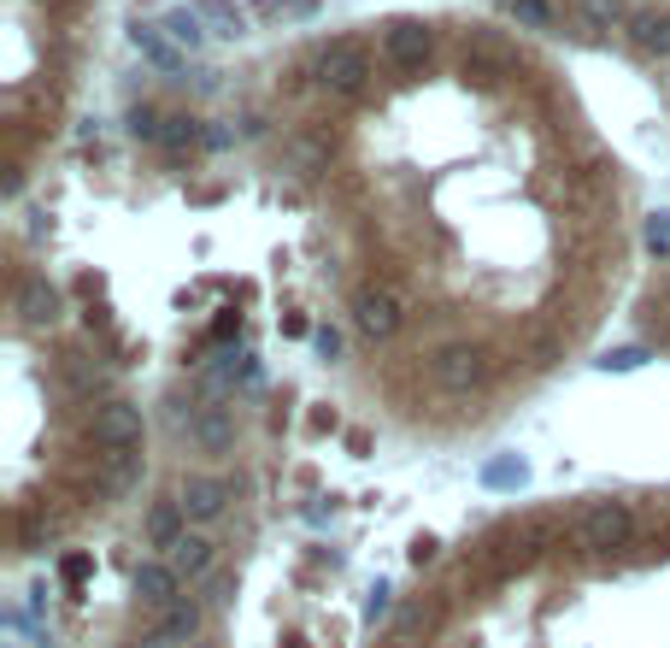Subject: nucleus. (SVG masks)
<instances>
[{
  "label": "nucleus",
  "instance_id": "9d476101",
  "mask_svg": "<svg viewBox=\"0 0 670 648\" xmlns=\"http://www.w3.org/2000/svg\"><path fill=\"white\" fill-rule=\"evenodd\" d=\"M177 589H183V572L171 566V560H141V566H136V596L148 601V608L165 613L171 601H183Z\"/></svg>",
  "mask_w": 670,
  "mask_h": 648
},
{
  "label": "nucleus",
  "instance_id": "ddd939ff",
  "mask_svg": "<svg viewBox=\"0 0 670 648\" xmlns=\"http://www.w3.org/2000/svg\"><path fill=\"white\" fill-rule=\"evenodd\" d=\"M195 631H200V608L183 596V601H171V608H165V619H159V631H153V648L188 643V637H195Z\"/></svg>",
  "mask_w": 670,
  "mask_h": 648
},
{
  "label": "nucleus",
  "instance_id": "9b49d317",
  "mask_svg": "<svg viewBox=\"0 0 670 648\" xmlns=\"http://www.w3.org/2000/svg\"><path fill=\"white\" fill-rule=\"evenodd\" d=\"M188 442H195L200 454H224L229 442H236V413L229 407H200L195 419H188Z\"/></svg>",
  "mask_w": 670,
  "mask_h": 648
},
{
  "label": "nucleus",
  "instance_id": "f3484780",
  "mask_svg": "<svg viewBox=\"0 0 670 648\" xmlns=\"http://www.w3.org/2000/svg\"><path fill=\"white\" fill-rule=\"evenodd\" d=\"M171 566H177L183 578H207V572H212V542L188 530V537L177 542V549H171Z\"/></svg>",
  "mask_w": 670,
  "mask_h": 648
},
{
  "label": "nucleus",
  "instance_id": "20e7f679",
  "mask_svg": "<svg viewBox=\"0 0 670 648\" xmlns=\"http://www.w3.org/2000/svg\"><path fill=\"white\" fill-rule=\"evenodd\" d=\"M400 325H406V307H400V295L388 290V283H365V290H353V330L365 342L400 337Z\"/></svg>",
  "mask_w": 670,
  "mask_h": 648
},
{
  "label": "nucleus",
  "instance_id": "2f4dec72",
  "mask_svg": "<svg viewBox=\"0 0 670 648\" xmlns=\"http://www.w3.org/2000/svg\"><path fill=\"white\" fill-rule=\"evenodd\" d=\"M659 301H665V307H670V278H665V290H659Z\"/></svg>",
  "mask_w": 670,
  "mask_h": 648
},
{
  "label": "nucleus",
  "instance_id": "b1692460",
  "mask_svg": "<svg viewBox=\"0 0 670 648\" xmlns=\"http://www.w3.org/2000/svg\"><path fill=\"white\" fill-rule=\"evenodd\" d=\"M65 383L77 389V395H95V389H100V366H89V359L71 354V359H65Z\"/></svg>",
  "mask_w": 670,
  "mask_h": 648
},
{
  "label": "nucleus",
  "instance_id": "6e6552de",
  "mask_svg": "<svg viewBox=\"0 0 670 648\" xmlns=\"http://www.w3.org/2000/svg\"><path fill=\"white\" fill-rule=\"evenodd\" d=\"M129 41H136V53H141V60H148V65L159 71V77H177V71H188L183 48L171 41L165 24H136V30H129Z\"/></svg>",
  "mask_w": 670,
  "mask_h": 648
},
{
  "label": "nucleus",
  "instance_id": "6ab92c4d",
  "mask_svg": "<svg viewBox=\"0 0 670 648\" xmlns=\"http://www.w3.org/2000/svg\"><path fill=\"white\" fill-rule=\"evenodd\" d=\"M559 525H564L559 513H523L518 525H512V537L523 542V549H547V542L559 537Z\"/></svg>",
  "mask_w": 670,
  "mask_h": 648
},
{
  "label": "nucleus",
  "instance_id": "423d86ee",
  "mask_svg": "<svg viewBox=\"0 0 670 648\" xmlns=\"http://www.w3.org/2000/svg\"><path fill=\"white\" fill-rule=\"evenodd\" d=\"M89 437H95L100 454L107 449H141V407L136 401H107V407L89 419Z\"/></svg>",
  "mask_w": 670,
  "mask_h": 648
},
{
  "label": "nucleus",
  "instance_id": "5701e85b",
  "mask_svg": "<svg viewBox=\"0 0 670 648\" xmlns=\"http://www.w3.org/2000/svg\"><path fill=\"white\" fill-rule=\"evenodd\" d=\"M129 136L136 142H165V119H159V107H148V100H141V107H129Z\"/></svg>",
  "mask_w": 670,
  "mask_h": 648
},
{
  "label": "nucleus",
  "instance_id": "bb28decb",
  "mask_svg": "<svg viewBox=\"0 0 670 648\" xmlns=\"http://www.w3.org/2000/svg\"><path fill=\"white\" fill-rule=\"evenodd\" d=\"M435 554H442V542H435L430 530H418L412 549H406V560H412V566H435Z\"/></svg>",
  "mask_w": 670,
  "mask_h": 648
},
{
  "label": "nucleus",
  "instance_id": "f257e3e1",
  "mask_svg": "<svg viewBox=\"0 0 670 648\" xmlns=\"http://www.w3.org/2000/svg\"><path fill=\"white\" fill-rule=\"evenodd\" d=\"M424 378L442 389V395H476V389H488V354L471 349V342H447V349L424 354Z\"/></svg>",
  "mask_w": 670,
  "mask_h": 648
},
{
  "label": "nucleus",
  "instance_id": "c85d7f7f",
  "mask_svg": "<svg viewBox=\"0 0 670 648\" xmlns=\"http://www.w3.org/2000/svg\"><path fill=\"white\" fill-rule=\"evenodd\" d=\"M312 349L324 354V359H342V330H335V325H318V330H312Z\"/></svg>",
  "mask_w": 670,
  "mask_h": 648
},
{
  "label": "nucleus",
  "instance_id": "4468645a",
  "mask_svg": "<svg viewBox=\"0 0 670 648\" xmlns=\"http://www.w3.org/2000/svg\"><path fill=\"white\" fill-rule=\"evenodd\" d=\"M12 307H18L30 325H53V313H60V295H53L41 278H24V283H18V301H12Z\"/></svg>",
  "mask_w": 670,
  "mask_h": 648
},
{
  "label": "nucleus",
  "instance_id": "c756f323",
  "mask_svg": "<svg viewBox=\"0 0 670 648\" xmlns=\"http://www.w3.org/2000/svg\"><path fill=\"white\" fill-rule=\"evenodd\" d=\"M89 572H95V560H89V554H65V560H60V578H65V584H83Z\"/></svg>",
  "mask_w": 670,
  "mask_h": 648
},
{
  "label": "nucleus",
  "instance_id": "412c9836",
  "mask_svg": "<svg viewBox=\"0 0 670 648\" xmlns=\"http://www.w3.org/2000/svg\"><path fill=\"white\" fill-rule=\"evenodd\" d=\"M483 484L488 489H523V484H530V466H523L518 454H500V460H488V466H483Z\"/></svg>",
  "mask_w": 670,
  "mask_h": 648
},
{
  "label": "nucleus",
  "instance_id": "dca6fc26",
  "mask_svg": "<svg viewBox=\"0 0 670 648\" xmlns=\"http://www.w3.org/2000/svg\"><path fill=\"white\" fill-rule=\"evenodd\" d=\"M576 24L582 30H618V24H630V7L623 0H576Z\"/></svg>",
  "mask_w": 670,
  "mask_h": 648
},
{
  "label": "nucleus",
  "instance_id": "393cba45",
  "mask_svg": "<svg viewBox=\"0 0 670 648\" xmlns=\"http://www.w3.org/2000/svg\"><path fill=\"white\" fill-rule=\"evenodd\" d=\"M647 248L659 259H670V212H653L647 219Z\"/></svg>",
  "mask_w": 670,
  "mask_h": 648
},
{
  "label": "nucleus",
  "instance_id": "7ed1b4c3",
  "mask_svg": "<svg viewBox=\"0 0 670 648\" xmlns=\"http://www.w3.org/2000/svg\"><path fill=\"white\" fill-rule=\"evenodd\" d=\"M318 83H324L330 95H365L371 83V48L353 36H335L318 48Z\"/></svg>",
  "mask_w": 670,
  "mask_h": 648
},
{
  "label": "nucleus",
  "instance_id": "7c9ffc66",
  "mask_svg": "<svg viewBox=\"0 0 670 648\" xmlns=\"http://www.w3.org/2000/svg\"><path fill=\"white\" fill-rule=\"evenodd\" d=\"M371 449V430H347V454H365Z\"/></svg>",
  "mask_w": 670,
  "mask_h": 648
},
{
  "label": "nucleus",
  "instance_id": "f8f14e48",
  "mask_svg": "<svg viewBox=\"0 0 670 648\" xmlns=\"http://www.w3.org/2000/svg\"><path fill=\"white\" fill-rule=\"evenodd\" d=\"M630 41H635L641 53H659V60H670V12H659V7L630 12Z\"/></svg>",
  "mask_w": 670,
  "mask_h": 648
},
{
  "label": "nucleus",
  "instance_id": "cd10ccee",
  "mask_svg": "<svg viewBox=\"0 0 670 648\" xmlns=\"http://www.w3.org/2000/svg\"><path fill=\"white\" fill-rule=\"evenodd\" d=\"M641 359H647V349H635V342H630V349H611V354L600 359V366H606V371H635Z\"/></svg>",
  "mask_w": 670,
  "mask_h": 648
},
{
  "label": "nucleus",
  "instance_id": "2eb2a0df",
  "mask_svg": "<svg viewBox=\"0 0 670 648\" xmlns=\"http://www.w3.org/2000/svg\"><path fill=\"white\" fill-rule=\"evenodd\" d=\"M200 142H212V130L200 119H188V112H177V119H165V142H159V148L165 154H195Z\"/></svg>",
  "mask_w": 670,
  "mask_h": 648
},
{
  "label": "nucleus",
  "instance_id": "f03ea898",
  "mask_svg": "<svg viewBox=\"0 0 670 648\" xmlns=\"http://www.w3.org/2000/svg\"><path fill=\"white\" fill-rule=\"evenodd\" d=\"M635 530V513L630 501H582L571 513V537L582 542L588 554H606V549H623Z\"/></svg>",
  "mask_w": 670,
  "mask_h": 648
},
{
  "label": "nucleus",
  "instance_id": "4be33fe9",
  "mask_svg": "<svg viewBox=\"0 0 670 648\" xmlns=\"http://www.w3.org/2000/svg\"><path fill=\"white\" fill-rule=\"evenodd\" d=\"M200 19L212 24V36H241L247 30V19L229 7V0H200Z\"/></svg>",
  "mask_w": 670,
  "mask_h": 648
},
{
  "label": "nucleus",
  "instance_id": "39448f33",
  "mask_svg": "<svg viewBox=\"0 0 670 648\" xmlns=\"http://www.w3.org/2000/svg\"><path fill=\"white\" fill-rule=\"evenodd\" d=\"M430 53H435V30H430V24L395 19V24L383 30V60L395 65V71H424Z\"/></svg>",
  "mask_w": 670,
  "mask_h": 648
},
{
  "label": "nucleus",
  "instance_id": "a211bd4d",
  "mask_svg": "<svg viewBox=\"0 0 670 648\" xmlns=\"http://www.w3.org/2000/svg\"><path fill=\"white\" fill-rule=\"evenodd\" d=\"M506 19H512L518 30H553L559 7H553V0H506Z\"/></svg>",
  "mask_w": 670,
  "mask_h": 648
},
{
  "label": "nucleus",
  "instance_id": "1a4fd4ad",
  "mask_svg": "<svg viewBox=\"0 0 670 648\" xmlns=\"http://www.w3.org/2000/svg\"><path fill=\"white\" fill-rule=\"evenodd\" d=\"M183 513L188 518H200V525H212L218 513L229 508V484L224 478H207V472H195V478H183Z\"/></svg>",
  "mask_w": 670,
  "mask_h": 648
},
{
  "label": "nucleus",
  "instance_id": "a878e982",
  "mask_svg": "<svg viewBox=\"0 0 670 648\" xmlns=\"http://www.w3.org/2000/svg\"><path fill=\"white\" fill-rule=\"evenodd\" d=\"M388 608H395V589H388V584H371V596H365V625L388 619Z\"/></svg>",
  "mask_w": 670,
  "mask_h": 648
},
{
  "label": "nucleus",
  "instance_id": "0eeeda50",
  "mask_svg": "<svg viewBox=\"0 0 670 648\" xmlns=\"http://www.w3.org/2000/svg\"><path fill=\"white\" fill-rule=\"evenodd\" d=\"M188 537V513L183 501H153L148 513H141V549H177V542Z\"/></svg>",
  "mask_w": 670,
  "mask_h": 648
},
{
  "label": "nucleus",
  "instance_id": "aec40b11",
  "mask_svg": "<svg viewBox=\"0 0 670 648\" xmlns=\"http://www.w3.org/2000/svg\"><path fill=\"white\" fill-rule=\"evenodd\" d=\"M165 30L188 53V48H200V41H207V19H200V12H188V7H177V12H165Z\"/></svg>",
  "mask_w": 670,
  "mask_h": 648
}]
</instances>
